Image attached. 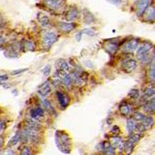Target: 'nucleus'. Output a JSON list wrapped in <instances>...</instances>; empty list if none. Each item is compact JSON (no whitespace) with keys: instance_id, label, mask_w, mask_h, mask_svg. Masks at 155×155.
<instances>
[{"instance_id":"14","label":"nucleus","mask_w":155,"mask_h":155,"mask_svg":"<svg viewBox=\"0 0 155 155\" xmlns=\"http://www.w3.org/2000/svg\"><path fill=\"white\" fill-rule=\"evenodd\" d=\"M79 17V11H78L77 7H70V9L65 12V20L66 22H72L75 21L77 18Z\"/></svg>"},{"instance_id":"20","label":"nucleus","mask_w":155,"mask_h":155,"mask_svg":"<svg viewBox=\"0 0 155 155\" xmlns=\"http://www.w3.org/2000/svg\"><path fill=\"white\" fill-rule=\"evenodd\" d=\"M40 106H41L43 109L47 110L49 113H52V114L56 115V112H55L54 108H53L51 101H50L49 99H41V100H40Z\"/></svg>"},{"instance_id":"23","label":"nucleus","mask_w":155,"mask_h":155,"mask_svg":"<svg viewBox=\"0 0 155 155\" xmlns=\"http://www.w3.org/2000/svg\"><path fill=\"white\" fill-rule=\"evenodd\" d=\"M148 79H149L150 83L154 84L155 81V65H154V58L151 60V64H150V68L149 72H148Z\"/></svg>"},{"instance_id":"15","label":"nucleus","mask_w":155,"mask_h":155,"mask_svg":"<svg viewBox=\"0 0 155 155\" xmlns=\"http://www.w3.org/2000/svg\"><path fill=\"white\" fill-rule=\"evenodd\" d=\"M143 110L146 113H148L149 115H152L153 113H154V110H155V98H154V96L150 98L149 100L146 101V103L143 106Z\"/></svg>"},{"instance_id":"47","label":"nucleus","mask_w":155,"mask_h":155,"mask_svg":"<svg viewBox=\"0 0 155 155\" xmlns=\"http://www.w3.org/2000/svg\"><path fill=\"white\" fill-rule=\"evenodd\" d=\"M3 154H14V151H12L11 148H9V149L5 150V151L3 152Z\"/></svg>"},{"instance_id":"16","label":"nucleus","mask_w":155,"mask_h":155,"mask_svg":"<svg viewBox=\"0 0 155 155\" xmlns=\"http://www.w3.org/2000/svg\"><path fill=\"white\" fill-rule=\"evenodd\" d=\"M83 22L87 25H90V24L94 23L95 22V17L94 14L90 12L89 9H85L83 11Z\"/></svg>"},{"instance_id":"11","label":"nucleus","mask_w":155,"mask_h":155,"mask_svg":"<svg viewBox=\"0 0 155 155\" xmlns=\"http://www.w3.org/2000/svg\"><path fill=\"white\" fill-rule=\"evenodd\" d=\"M25 127L29 130H33V131H39L41 129V124L38 123L37 120L34 119H26L25 120Z\"/></svg>"},{"instance_id":"21","label":"nucleus","mask_w":155,"mask_h":155,"mask_svg":"<svg viewBox=\"0 0 155 155\" xmlns=\"http://www.w3.org/2000/svg\"><path fill=\"white\" fill-rule=\"evenodd\" d=\"M55 66L57 69H63V70H67L69 68V64H68V61L65 60V59H58L56 60L55 62Z\"/></svg>"},{"instance_id":"4","label":"nucleus","mask_w":155,"mask_h":155,"mask_svg":"<svg viewBox=\"0 0 155 155\" xmlns=\"http://www.w3.org/2000/svg\"><path fill=\"white\" fill-rule=\"evenodd\" d=\"M150 3H151V0H137L133 3V9H135L137 17L141 18L143 16L145 11L150 6Z\"/></svg>"},{"instance_id":"5","label":"nucleus","mask_w":155,"mask_h":155,"mask_svg":"<svg viewBox=\"0 0 155 155\" xmlns=\"http://www.w3.org/2000/svg\"><path fill=\"white\" fill-rule=\"evenodd\" d=\"M139 47V39L138 38H130L127 41L124 43V45L121 47V50L125 54H131Z\"/></svg>"},{"instance_id":"29","label":"nucleus","mask_w":155,"mask_h":155,"mask_svg":"<svg viewBox=\"0 0 155 155\" xmlns=\"http://www.w3.org/2000/svg\"><path fill=\"white\" fill-rule=\"evenodd\" d=\"M147 129H148V127L145 124L142 123V122L141 123L135 124V131H137V133H142V132L146 131Z\"/></svg>"},{"instance_id":"22","label":"nucleus","mask_w":155,"mask_h":155,"mask_svg":"<svg viewBox=\"0 0 155 155\" xmlns=\"http://www.w3.org/2000/svg\"><path fill=\"white\" fill-rule=\"evenodd\" d=\"M28 142L32 144H38L40 142V137L37 133V131H33V130H29L28 135Z\"/></svg>"},{"instance_id":"17","label":"nucleus","mask_w":155,"mask_h":155,"mask_svg":"<svg viewBox=\"0 0 155 155\" xmlns=\"http://www.w3.org/2000/svg\"><path fill=\"white\" fill-rule=\"evenodd\" d=\"M111 145H112L115 149H119V150H123V145H124V141L122 140V138L118 137V135H114L112 139H111Z\"/></svg>"},{"instance_id":"37","label":"nucleus","mask_w":155,"mask_h":155,"mask_svg":"<svg viewBox=\"0 0 155 155\" xmlns=\"http://www.w3.org/2000/svg\"><path fill=\"white\" fill-rule=\"evenodd\" d=\"M144 114L143 113H141V112H135V113H133V115H132V119L133 120H135V121H139V122H141L142 121V119L144 118Z\"/></svg>"},{"instance_id":"36","label":"nucleus","mask_w":155,"mask_h":155,"mask_svg":"<svg viewBox=\"0 0 155 155\" xmlns=\"http://www.w3.org/2000/svg\"><path fill=\"white\" fill-rule=\"evenodd\" d=\"M4 56L9 59H16L19 57V54L17 53V51H12V50H9V52H4Z\"/></svg>"},{"instance_id":"41","label":"nucleus","mask_w":155,"mask_h":155,"mask_svg":"<svg viewBox=\"0 0 155 155\" xmlns=\"http://www.w3.org/2000/svg\"><path fill=\"white\" fill-rule=\"evenodd\" d=\"M104 145H106V142H104V141L100 142V143L96 146V151H102L103 148H104Z\"/></svg>"},{"instance_id":"24","label":"nucleus","mask_w":155,"mask_h":155,"mask_svg":"<svg viewBox=\"0 0 155 155\" xmlns=\"http://www.w3.org/2000/svg\"><path fill=\"white\" fill-rule=\"evenodd\" d=\"M154 87L151 86V87H148L145 91H144V94H143V97H142V100H149L150 98L154 96Z\"/></svg>"},{"instance_id":"32","label":"nucleus","mask_w":155,"mask_h":155,"mask_svg":"<svg viewBox=\"0 0 155 155\" xmlns=\"http://www.w3.org/2000/svg\"><path fill=\"white\" fill-rule=\"evenodd\" d=\"M20 153L22 155H30V154H32V151H31V148L29 146H27V145H25L24 144L23 146L22 147H20Z\"/></svg>"},{"instance_id":"50","label":"nucleus","mask_w":155,"mask_h":155,"mask_svg":"<svg viewBox=\"0 0 155 155\" xmlns=\"http://www.w3.org/2000/svg\"><path fill=\"white\" fill-rule=\"evenodd\" d=\"M12 94H14V95H18V90L17 89L12 90Z\"/></svg>"},{"instance_id":"42","label":"nucleus","mask_w":155,"mask_h":155,"mask_svg":"<svg viewBox=\"0 0 155 155\" xmlns=\"http://www.w3.org/2000/svg\"><path fill=\"white\" fill-rule=\"evenodd\" d=\"M82 36H83V33H82V31H79L77 33V34H76V40H77L78 43H79V41H81V40H82Z\"/></svg>"},{"instance_id":"31","label":"nucleus","mask_w":155,"mask_h":155,"mask_svg":"<svg viewBox=\"0 0 155 155\" xmlns=\"http://www.w3.org/2000/svg\"><path fill=\"white\" fill-rule=\"evenodd\" d=\"M81 31H82L83 34H86V35H88V36H92V37L97 35L96 31H95L93 28H84V29H82Z\"/></svg>"},{"instance_id":"48","label":"nucleus","mask_w":155,"mask_h":155,"mask_svg":"<svg viewBox=\"0 0 155 155\" xmlns=\"http://www.w3.org/2000/svg\"><path fill=\"white\" fill-rule=\"evenodd\" d=\"M4 127H5V124H4V122H3L2 120H0V132H1L3 129H4Z\"/></svg>"},{"instance_id":"39","label":"nucleus","mask_w":155,"mask_h":155,"mask_svg":"<svg viewBox=\"0 0 155 155\" xmlns=\"http://www.w3.org/2000/svg\"><path fill=\"white\" fill-rule=\"evenodd\" d=\"M28 70V68H21V69H17V70H12V74L11 75L12 76H18L20 75V74H23V72H27Z\"/></svg>"},{"instance_id":"49","label":"nucleus","mask_w":155,"mask_h":155,"mask_svg":"<svg viewBox=\"0 0 155 155\" xmlns=\"http://www.w3.org/2000/svg\"><path fill=\"white\" fill-rule=\"evenodd\" d=\"M3 144H4V137H3V135H0V148H2Z\"/></svg>"},{"instance_id":"6","label":"nucleus","mask_w":155,"mask_h":155,"mask_svg":"<svg viewBox=\"0 0 155 155\" xmlns=\"http://www.w3.org/2000/svg\"><path fill=\"white\" fill-rule=\"evenodd\" d=\"M121 66H122V70H123L124 72L130 74V72H132L133 70H135V68L138 67V61L135 60V59L130 58V59H127V60L124 61Z\"/></svg>"},{"instance_id":"28","label":"nucleus","mask_w":155,"mask_h":155,"mask_svg":"<svg viewBox=\"0 0 155 155\" xmlns=\"http://www.w3.org/2000/svg\"><path fill=\"white\" fill-rule=\"evenodd\" d=\"M38 21H39L40 25L43 27H48L50 25V18L48 16H41L38 17Z\"/></svg>"},{"instance_id":"2","label":"nucleus","mask_w":155,"mask_h":155,"mask_svg":"<svg viewBox=\"0 0 155 155\" xmlns=\"http://www.w3.org/2000/svg\"><path fill=\"white\" fill-rule=\"evenodd\" d=\"M137 51V58L142 63H149L152 60L154 56H150V52L153 51V45L150 41H143L141 45H139Z\"/></svg>"},{"instance_id":"45","label":"nucleus","mask_w":155,"mask_h":155,"mask_svg":"<svg viewBox=\"0 0 155 155\" xmlns=\"http://www.w3.org/2000/svg\"><path fill=\"white\" fill-rule=\"evenodd\" d=\"M109 2H111L112 4H115V5H119L122 3V0H108Z\"/></svg>"},{"instance_id":"38","label":"nucleus","mask_w":155,"mask_h":155,"mask_svg":"<svg viewBox=\"0 0 155 155\" xmlns=\"http://www.w3.org/2000/svg\"><path fill=\"white\" fill-rule=\"evenodd\" d=\"M41 72H43V76H45V77H48V76H50V72H51V65H50V64L46 65L43 69H41Z\"/></svg>"},{"instance_id":"25","label":"nucleus","mask_w":155,"mask_h":155,"mask_svg":"<svg viewBox=\"0 0 155 155\" xmlns=\"http://www.w3.org/2000/svg\"><path fill=\"white\" fill-rule=\"evenodd\" d=\"M102 152L103 154H106V155H114L116 154V149L111 145V143L106 142V145H104V148H103Z\"/></svg>"},{"instance_id":"7","label":"nucleus","mask_w":155,"mask_h":155,"mask_svg":"<svg viewBox=\"0 0 155 155\" xmlns=\"http://www.w3.org/2000/svg\"><path fill=\"white\" fill-rule=\"evenodd\" d=\"M56 97H57V100H58V103H59V106H60V109L61 110H65L67 106H68L69 102H70V98L67 96L66 94L62 93L61 91H56Z\"/></svg>"},{"instance_id":"1","label":"nucleus","mask_w":155,"mask_h":155,"mask_svg":"<svg viewBox=\"0 0 155 155\" xmlns=\"http://www.w3.org/2000/svg\"><path fill=\"white\" fill-rule=\"evenodd\" d=\"M55 141L57 145L58 149L64 154H69L70 149H72V140L69 135L64 131L57 130L55 133Z\"/></svg>"},{"instance_id":"27","label":"nucleus","mask_w":155,"mask_h":155,"mask_svg":"<svg viewBox=\"0 0 155 155\" xmlns=\"http://www.w3.org/2000/svg\"><path fill=\"white\" fill-rule=\"evenodd\" d=\"M20 142V131H18L16 135L12 137L9 142V147H12V146H16L18 143Z\"/></svg>"},{"instance_id":"18","label":"nucleus","mask_w":155,"mask_h":155,"mask_svg":"<svg viewBox=\"0 0 155 155\" xmlns=\"http://www.w3.org/2000/svg\"><path fill=\"white\" fill-rule=\"evenodd\" d=\"M119 112H120V114L123 117H126L131 112V106L128 104L126 101H122L121 104L119 106Z\"/></svg>"},{"instance_id":"19","label":"nucleus","mask_w":155,"mask_h":155,"mask_svg":"<svg viewBox=\"0 0 155 155\" xmlns=\"http://www.w3.org/2000/svg\"><path fill=\"white\" fill-rule=\"evenodd\" d=\"M146 14H145V20L146 22H149V23H153L155 19V9L153 6H149L148 9L145 11Z\"/></svg>"},{"instance_id":"26","label":"nucleus","mask_w":155,"mask_h":155,"mask_svg":"<svg viewBox=\"0 0 155 155\" xmlns=\"http://www.w3.org/2000/svg\"><path fill=\"white\" fill-rule=\"evenodd\" d=\"M126 129L128 135H131L135 132V120L132 118H128L126 120Z\"/></svg>"},{"instance_id":"35","label":"nucleus","mask_w":155,"mask_h":155,"mask_svg":"<svg viewBox=\"0 0 155 155\" xmlns=\"http://www.w3.org/2000/svg\"><path fill=\"white\" fill-rule=\"evenodd\" d=\"M140 140H141V133H135V132H133L131 135H129V139L127 141L132 144H135L137 142L140 141Z\"/></svg>"},{"instance_id":"3","label":"nucleus","mask_w":155,"mask_h":155,"mask_svg":"<svg viewBox=\"0 0 155 155\" xmlns=\"http://www.w3.org/2000/svg\"><path fill=\"white\" fill-rule=\"evenodd\" d=\"M59 39V35L53 31H48L43 35L41 38V45L45 49H50L56 41Z\"/></svg>"},{"instance_id":"30","label":"nucleus","mask_w":155,"mask_h":155,"mask_svg":"<svg viewBox=\"0 0 155 155\" xmlns=\"http://www.w3.org/2000/svg\"><path fill=\"white\" fill-rule=\"evenodd\" d=\"M128 97L131 98V99H138L140 97V91L137 88H133L130 91L128 92Z\"/></svg>"},{"instance_id":"43","label":"nucleus","mask_w":155,"mask_h":155,"mask_svg":"<svg viewBox=\"0 0 155 155\" xmlns=\"http://www.w3.org/2000/svg\"><path fill=\"white\" fill-rule=\"evenodd\" d=\"M6 43V39H5V37L3 36L2 34H0V48H2L3 47V45Z\"/></svg>"},{"instance_id":"9","label":"nucleus","mask_w":155,"mask_h":155,"mask_svg":"<svg viewBox=\"0 0 155 155\" xmlns=\"http://www.w3.org/2000/svg\"><path fill=\"white\" fill-rule=\"evenodd\" d=\"M103 49H104V51H106L108 54H110L111 56H113V55H115L118 52L119 47H118L117 41L115 43V41H111V39H109L103 43Z\"/></svg>"},{"instance_id":"12","label":"nucleus","mask_w":155,"mask_h":155,"mask_svg":"<svg viewBox=\"0 0 155 155\" xmlns=\"http://www.w3.org/2000/svg\"><path fill=\"white\" fill-rule=\"evenodd\" d=\"M51 92H52V88H51V86H50V83L48 81L43 82V83L38 87L37 93L41 96V97H47Z\"/></svg>"},{"instance_id":"34","label":"nucleus","mask_w":155,"mask_h":155,"mask_svg":"<svg viewBox=\"0 0 155 155\" xmlns=\"http://www.w3.org/2000/svg\"><path fill=\"white\" fill-rule=\"evenodd\" d=\"M142 123L143 124H145L147 127H149V126H151L153 124V118L151 117V116H144V118L142 119V121H141Z\"/></svg>"},{"instance_id":"8","label":"nucleus","mask_w":155,"mask_h":155,"mask_svg":"<svg viewBox=\"0 0 155 155\" xmlns=\"http://www.w3.org/2000/svg\"><path fill=\"white\" fill-rule=\"evenodd\" d=\"M58 28L62 33H69L72 30H75L77 28V24L74 22H66V21H62L58 23Z\"/></svg>"},{"instance_id":"46","label":"nucleus","mask_w":155,"mask_h":155,"mask_svg":"<svg viewBox=\"0 0 155 155\" xmlns=\"http://www.w3.org/2000/svg\"><path fill=\"white\" fill-rule=\"evenodd\" d=\"M9 80V75H0V81L1 82H5Z\"/></svg>"},{"instance_id":"33","label":"nucleus","mask_w":155,"mask_h":155,"mask_svg":"<svg viewBox=\"0 0 155 155\" xmlns=\"http://www.w3.org/2000/svg\"><path fill=\"white\" fill-rule=\"evenodd\" d=\"M61 82H62V84H63L64 86L67 87V88H69V87L72 86V78H70V76H69L68 74H67V75H66L64 78L61 79Z\"/></svg>"},{"instance_id":"10","label":"nucleus","mask_w":155,"mask_h":155,"mask_svg":"<svg viewBox=\"0 0 155 155\" xmlns=\"http://www.w3.org/2000/svg\"><path fill=\"white\" fill-rule=\"evenodd\" d=\"M45 115V111L41 106H34V108H31L30 111H29V116L30 118L34 119V120H39L41 118L43 117Z\"/></svg>"},{"instance_id":"40","label":"nucleus","mask_w":155,"mask_h":155,"mask_svg":"<svg viewBox=\"0 0 155 155\" xmlns=\"http://www.w3.org/2000/svg\"><path fill=\"white\" fill-rule=\"evenodd\" d=\"M111 132H112L114 135H118L120 133V128H119L118 125H114V126L111 128Z\"/></svg>"},{"instance_id":"44","label":"nucleus","mask_w":155,"mask_h":155,"mask_svg":"<svg viewBox=\"0 0 155 155\" xmlns=\"http://www.w3.org/2000/svg\"><path fill=\"white\" fill-rule=\"evenodd\" d=\"M84 65L87 66V67H89V68H93V63H92V62L90 60L84 61Z\"/></svg>"},{"instance_id":"13","label":"nucleus","mask_w":155,"mask_h":155,"mask_svg":"<svg viewBox=\"0 0 155 155\" xmlns=\"http://www.w3.org/2000/svg\"><path fill=\"white\" fill-rule=\"evenodd\" d=\"M43 3L48 9H52V11H56L62 6L63 0H43Z\"/></svg>"}]
</instances>
